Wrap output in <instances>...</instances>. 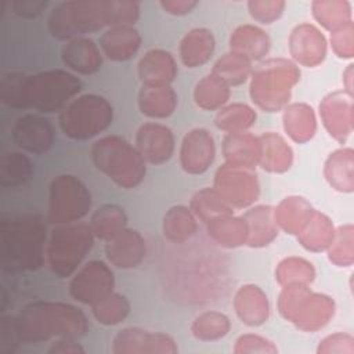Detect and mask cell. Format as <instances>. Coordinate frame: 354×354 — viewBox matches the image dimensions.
<instances>
[{"instance_id":"6da1fadb","label":"cell","mask_w":354,"mask_h":354,"mask_svg":"<svg viewBox=\"0 0 354 354\" xmlns=\"http://www.w3.org/2000/svg\"><path fill=\"white\" fill-rule=\"evenodd\" d=\"M82 90V82L64 69L35 75L7 72L0 77V100L10 108L61 112Z\"/></svg>"},{"instance_id":"7a4b0ae2","label":"cell","mask_w":354,"mask_h":354,"mask_svg":"<svg viewBox=\"0 0 354 354\" xmlns=\"http://www.w3.org/2000/svg\"><path fill=\"white\" fill-rule=\"evenodd\" d=\"M140 17V3L131 0H69L50 14L47 26L53 37L72 40L105 26L131 25Z\"/></svg>"},{"instance_id":"3957f363","label":"cell","mask_w":354,"mask_h":354,"mask_svg":"<svg viewBox=\"0 0 354 354\" xmlns=\"http://www.w3.org/2000/svg\"><path fill=\"white\" fill-rule=\"evenodd\" d=\"M21 342L39 343L50 339L77 340L86 335L88 321L84 313L64 301H33L15 317Z\"/></svg>"},{"instance_id":"277c9868","label":"cell","mask_w":354,"mask_h":354,"mask_svg":"<svg viewBox=\"0 0 354 354\" xmlns=\"http://www.w3.org/2000/svg\"><path fill=\"white\" fill-rule=\"evenodd\" d=\"M47 241L46 221L37 213H25L1 220V268L14 274L35 271L43 266L44 243Z\"/></svg>"},{"instance_id":"5b68a950","label":"cell","mask_w":354,"mask_h":354,"mask_svg":"<svg viewBox=\"0 0 354 354\" xmlns=\"http://www.w3.org/2000/svg\"><path fill=\"white\" fill-rule=\"evenodd\" d=\"M300 80V69L286 58H271L259 64L250 77V98L263 111L283 109L292 95V88Z\"/></svg>"},{"instance_id":"8992f818","label":"cell","mask_w":354,"mask_h":354,"mask_svg":"<svg viewBox=\"0 0 354 354\" xmlns=\"http://www.w3.org/2000/svg\"><path fill=\"white\" fill-rule=\"evenodd\" d=\"M91 160L122 188L138 187L147 173L145 160L136 147L120 136H106L91 147Z\"/></svg>"},{"instance_id":"52a82bcc","label":"cell","mask_w":354,"mask_h":354,"mask_svg":"<svg viewBox=\"0 0 354 354\" xmlns=\"http://www.w3.org/2000/svg\"><path fill=\"white\" fill-rule=\"evenodd\" d=\"M278 311L282 318L303 332L322 329L335 314V301L324 293L313 292L308 285L282 286L278 296Z\"/></svg>"},{"instance_id":"ba28073f","label":"cell","mask_w":354,"mask_h":354,"mask_svg":"<svg viewBox=\"0 0 354 354\" xmlns=\"http://www.w3.org/2000/svg\"><path fill=\"white\" fill-rule=\"evenodd\" d=\"M94 234L90 225L62 224L51 231L46 246L50 270L58 278L71 277L91 250Z\"/></svg>"},{"instance_id":"9c48e42d","label":"cell","mask_w":354,"mask_h":354,"mask_svg":"<svg viewBox=\"0 0 354 354\" xmlns=\"http://www.w3.org/2000/svg\"><path fill=\"white\" fill-rule=\"evenodd\" d=\"M113 119L109 101L97 94H83L72 100L58 116L62 133L72 140H90L106 130Z\"/></svg>"},{"instance_id":"30bf717a","label":"cell","mask_w":354,"mask_h":354,"mask_svg":"<svg viewBox=\"0 0 354 354\" xmlns=\"http://www.w3.org/2000/svg\"><path fill=\"white\" fill-rule=\"evenodd\" d=\"M91 207L88 188L72 174H59L50 184L47 221L50 224H71L83 218Z\"/></svg>"},{"instance_id":"8fae6325","label":"cell","mask_w":354,"mask_h":354,"mask_svg":"<svg viewBox=\"0 0 354 354\" xmlns=\"http://www.w3.org/2000/svg\"><path fill=\"white\" fill-rule=\"evenodd\" d=\"M213 188L232 209H243L253 205L260 194L259 180L253 169L228 163L217 169Z\"/></svg>"},{"instance_id":"7c38bea8","label":"cell","mask_w":354,"mask_h":354,"mask_svg":"<svg viewBox=\"0 0 354 354\" xmlns=\"http://www.w3.org/2000/svg\"><path fill=\"white\" fill-rule=\"evenodd\" d=\"M112 270L101 260L84 264L69 282V295L79 303L93 306L113 292Z\"/></svg>"},{"instance_id":"4fadbf2b","label":"cell","mask_w":354,"mask_h":354,"mask_svg":"<svg viewBox=\"0 0 354 354\" xmlns=\"http://www.w3.org/2000/svg\"><path fill=\"white\" fill-rule=\"evenodd\" d=\"M177 344L169 335L141 328L122 329L112 342L113 354H177Z\"/></svg>"},{"instance_id":"5bb4252c","label":"cell","mask_w":354,"mask_h":354,"mask_svg":"<svg viewBox=\"0 0 354 354\" xmlns=\"http://www.w3.org/2000/svg\"><path fill=\"white\" fill-rule=\"evenodd\" d=\"M319 115L330 137L343 144L353 133L354 126L353 94L340 90L325 95L319 104Z\"/></svg>"},{"instance_id":"9a60e30c","label":"cell","mask_w":354,"mask_h":354,"mask_svg":"<svg viewBox=\"0 0 354 354\" xmlns=\"http://www.w3.org/2000/svg\"><path fill=\"white\" fill-rule=\"evenodd\" d=\"M11 136L19 148L30 153H43L54 142L53 124L47 118L35 113L18 118L11 129Z\"/></svg>"},{"instance_id":"2e32d148","label":"cell","mask_w":354,"mask_h":354,"mask_svg":"<svg viewBox=\"0 0 354 354\" xmlns=\"http://www.w3.org/2000/svg\"><path fill=\"white\" fill-rule=\"evenodd\" d=\"M214 156V138L206 129H194L184 136L180 148V163L184 171L202 174L212 166Z\"/></svg>"},{"instance_id":"e0dca14e","label":"cell","mask_w":354,"mask_h":354,"mask_svg":"<svg viewBox=\"0 0 354 354\" xmlns=\"http://www.w3.org/2000/svg\"><path fill=\"white\" fill-rule=\"evenodd\" d=\"M326 39L313 24L295 26L289 36V53L303 66H317L326 57Z\"/></svg>"},{"instance_id":"ac0fdd59","label":"cell","mask_w":354,"mask_h":354,"mask_svg":"<svg viewBox=\"0 0 354 354\" xmlns=\"http://www.w3.org/2000/svg\"><path fill=\"white\" fill-rule=\"evenodd\" d=\"M136 148L151 165L167 162L174 152L173 131L160 123H145L136 134Z\"/></svg>"},{"instance_id":"d6986e66","label":"cell","mask_w":354,"mask_h":354,"mask_svg":"<svg viewBox=\"0 0 354 354\" xmlns=\"http://www.w3.org/2000/svg\"><path fill=\"white\" fill-rule=\"evenodd\" d=\"M147 246L141 234L131 228H124L112 239L106 241L105 254L108 261L118 268H134L145 257Z\"/></svg>"},{"instance_id":"ffe728a7","label":"cell","mask_w":354,"mask_h":354,"mask_svg":"<svg viewBox=\"0 0 354 354\" xmlns=\"http://www.w3.org/2000/svg\"><path fill=\"white\" fill-rule=\"evenodd\" d=\"M234 310L245 325L260 326L268 319L270 315L267 295L257 285H243L235 293Z\"/></svg>"},{"instance_id":"44dd1931","label":"cell","mask_w":354,"mask_h":354,"mask_svg":"<svg viewBox=\"0 0 354 354\" xmlns=\"http://www.w3.org/2000/svg\"><path fill=\"white\" fill-rule=\"evenodd\" d=\"M223 155L228 165L254 169L261 155L260 138L248 131L227 133L223 140Z\"/></svg>"},{"instance_id":"7402d4cb","label":"cell","mask_w":354,"mask_h":354,"mask_svg":"<svg viewBox=\"0 0 354 354\" xmlns=\"http://www.w3.org/2000/svg\"><path fill=\"white\" fill-rule=\"evenodd\" d=\"M61 58L65 66L82 75L98 72L102 64L100 48L88 37H77L66 41L61 50Z\"/></svg>"},{"instance_id":"603a6c76","label":"cell","mask_w":354,"mask_h":354,"mask_svg":"<svg viewBox=\"0 0 354 354\" xmlns=\"http://www.w3.org/2000/svg\"><path fill=\"white\" fill-rule=\"evenodd\" d=\"M177 76L173 55L160 48L149 50L138 62V77L147 86H170Z\"/></svg>"},{"instance_id":"cb8c5ba5","label":"cell","mask_w":354,"mask_h":354,"mask_svg":"<svg viewBox=\"0 0 354 354\" xmlns=\"http://www.w3.org/2000/svg\"><path fill=\"white\" fill-rule=\"evenodd\" d=\"M104 54L112 61L130 59L141 46V35L131 25L112 26L100 37Z\"/></svg>"},{"instance_id":"d4e9b609","label":"cell","mask_w":354,"mask_h":354,"mask_svg":"<svg viewBox=\"0 0 354 354\" xmlns=\"http://www.w3.org/2000/svg\"><path fill=\"white\" fill-rule=\"evenodd\" d=\"M248 225L246 245L250 248H263L270 245L278 235V227L274 220V209L268 205H259L242 216Z\"/></svg>"},{"instance_id":"484cf974","label":"cell","mask_w":354,"mask_h":354,"mask_svg":"<svg viewBox=\"0 0 354 354\" xmlns=\"http://www.w3.org/2000/svg\"><path fill=\"white\" fill-rule=\"evenodd\" d=\"M214 46L216 40L209 29L195 28L189 30L180 41L178 54L181 62L187 68L202 66L212 58Z\"/></svg>"},{"instance_id":"4316f807","label":"cell","mask_w":354,"mask_h":354,"mask_svg":"<svg viewBox=\"0 0 354 354\" xmlns=\"http://www.w3.org/2000/svg\"><path fill=\"white\" fill-rule=\"evenodd\" d=\"M336 228L332 220L318 212L313 210L301 230L296 234L299 243L310 252H322L329 248L335 238Z\"/></svg>"},{"instance_id":"83f0119b","label":"cell","mask_w":354,"mask_h":354,"mask_svg":"<svg viewBox=\"0 0 354 354\" xmlns=\"http://www.w3.org/2000/svg\"><path fill=\"white\" fill-rule=\"evenodd\" d=\"M268 35L254 25H241L234 29L230 36V48L250 61H259L264 58L270 50Z\"/></svg>"},{"instance_id":"f1b7e54d","label":"cell","mask_w":354,"mask_h":354,"mask_svg":"<svg viewBox=\"0 0 354 354\" xmlns=\"http://www.w3.org/2000/svg\"><path fill=\"white\" fill-rule=\"evenodd\" d=\"M283 129L297 144L310 141L317 131V118L314 109L304 102H293L283 108Z\"/></svg>"},{"instance_id":"f546056e","label":"cell","mask_w":354,"mask_h":354,"mask_svg":"<svg viewBox=\"0 0 354 354\" xmlns=\"http://www.w3.org/2000/svg\"><path fill=\"white\" fill-rule=\"evenodd\" d=\"M324 176L329 185L340 192L354 191V151L340 148L333 151L324 166Z\"/></svg>"},{"instance_id":"4dcf8cb0","label":"cell","mask_w":354,"mask_h":354,"mask_svg":"<svg viewBox=\"0 0 354 354\" xmlns=\"http://www.w3.org/2000/svg\"><path fill=\"white\" fill-rule=\"evenodd\" d=\"M138 108L148 118H169L177 108V94L170 86L142 84L138 93Z\"/></svg>"},{"instance_id":"1f68e13d","label":"cell","mask_w":354,"mask_h":354,"mask_svg":"<svg viewBox=\"0 0 354 354\" xmlns=\"http://www.w3.org/2000/svg\"><path fill=\"white\" fill-rule=\"evenodd\" d=\"M261 155L259 165L270 173H285L293 163V151L288 142L277 133H264L260 137Z\"/></svg>"},{"instance_id":"d6a6232c","label":"cell","mask_w":354,"mask_h":354,"mask_svg":"<svg viewBox=\"0 0 354 354\" xmlns=\"http://www.w3.org/2000/svg\"><path fill=\"white\" fill-rule=\"evenodd\" d=\"M310 202L301 196L292 195L282 199L274 209V220L278 228L286 234L296 235L313 212Z\"/></svg>"},{"instance_id":"836d02e7","label":"cell","mask_w":354,"mask_h":354,"mask_svg":"<svg viewBox=\"0 0 354 354\" xmlns=\"http://www.w3.org/2000/svg\"><path fill=\"white\" fill-rule=\"evenodd\" d=\"M209 236L224 248H238L246 245L248 225L241 217L234 214L220 216L206 224Z\"/></svg>"},{"instance_id":"e575fe53","label":"cell","mask_w":354,"mask_h":354,"mask_svg":"<svg viewBox=\"0 0 354 354\" xmlns=\"http://www.w3.org/2000/svg\"><path fill=\"white\" fill-rule=\"evenodd\" d=\"M230 86L214 73L202 77L194 88L195 104L205 111L221 109L230 100Z\"/></svg>"},{"instance_id":"d590c367","label":"cell","mask_w":354,"mask_h":354,"mask_svg":"<svg viewBox=\"0 0 354 354\" xmlns=\"http://www.w3.org/2000/svg\"><path fill=\"white\" fill-rule=\"evenodd\" d=\"M127 225V216L124 210L113 203L98 207L90 220V227L95 238L109 241Z\"/></svg>"},{"instance_id":"8d00e7d4","label":"cell","mask_w":354,"mask_h":354,"mask_svg":"<svg viewBox=\"0 0 354 354\" xmlns=\"http://www.w3.org/2000/svg\"><path fill=\"white\" fill-rule=\"evenodd\" d=\"M162 228L165 236L169 241L174 243H183L196 232V217L191 209L177 205L166 212Z\"/></svg>"},{"instance_id":"74e56055","label":"cell","mask_w":354,"mask_h":354,"mask_svg":"<svg viewBox=\"0 0 354 354\" xmlns=\"http://www.w3.org/2000/svg\"><path fill=\"white\" fill-rule=\"evenodd\" d=\"M33 176L32 160L21 152H6L0 159V184L4 188H17L26 184Z\"/></svg>"},{"instance_id":"f35d334b","label":"cell","mask_w":354,"mask_h":354,"mask_svg":"<svg viewBox=\"0 0 354 354\" xmlns=\"http://www.w3.org/2000/svg\"><path fill=\"white\" fill-rule=\"evenodd\" d=\"M189 209L194 216L205 224L220 216L232 214L234 212L214 188H203L195 192L191 198Z\"/></svg>"},{"instance_id":"ab89813d","label":"cell","mask_w":354,"mask_h":354,"mask_svg":"<svg viewBox=\"0 0 354 354\" xmlns=\"http://www.w3.org/2000/svg\"><path fill=\"white\" fill-rule=\"evenodd\" d=\"M254 122H256L254 109L242 102H235V104L223 106L214 118L216 127L227 133L246 131L249 127L254 124Z\"/></svg>"},{"instance_id":"60d3db41","label":"cell","mask_w":354,"mask_h":354,"mask_svg":"<svg viewBox=\"0 0 354 354\" xmlns=\"http://www.w3.org/2000/svg\"><path fill=\"white\" fill-rule=\"evenodd\" d=\"M311 10L317 22L330 32L351 21V6L346 0H315Z\"/></svg>"},{"instance_id":"b9f144b4","label":"cell","mask_w":354,"mask_h":354,"mask_svg":"<svg viewBox=\"0 0 354 354\" xmlns=\"http://www.w3.org/2000/svg\"><path fill=\"white\" fill-rule=\"evenodd\" d=\"M228 86H239L252 75V61L238 53L224 54L213 66V72Z\"/></svg>"},{"instance_id":"7bdbcfd3","label":"cell","mask_w":354,"mask_h":354,"mask_svg":"<svg viewBox=\"0 0 354 354\" xmlns=\"http://www.w3.org/2000/svg\"><path fill=\"white\" fill-rule=\"evenodd\" d=\"M315 278V270L313 264L297 256H289L281 260L275 270V279L281 286L290 283L310 285Z\"/></svg>"},{"instance_id":"ee69618b","label":"cell","mask_w":354,"mask_h":354,"mask_svg":"<svg viewBox=\"0 0 354 354\" xmlns=\"http://www.w3.org/2000/svg\"><path fill=\"white\" fill-rule=\"evenodd\" d=\"M231 329L230 318L218 311H206L191 325L192 335L202 342H214L224 337Z\"/></svg>"},{"instance_id":"f6af8a7d","label":"cell","mask_w":354,"mask_h":354,"mask_svg":"<svg viewBox=\"0 0 354 354\" xmlns=\"http://www.w3.org/2000/svg\"><path fill=\"white\" fill-rule=\"evenodd\" d=\"M94 318L102 325H116L122 322L130 313L129 300L120 293H109L100 301L91 306Z\"/></svg>"},{"instance_id":"bcb514c9","label":"cell","mask_w":354,"mask_h":354,"mask_svg":"<svg viewBox=\"0 0 354 354\" xmlns=\"http://www.w3.org/2000/svg\"><path fill=\"white\" fill-rule=\"evenodd\" d=\"M328 257L337 267H350L354 263V227L353 224L340 225L332 243L329 245Z\"/></svg>"},{"instance_id":"7dc6e473","label":"cell","mask_w":354,"mask_h":354,"mask_svg":"<svg viewBox=\"0 0 354 354\" xmlns=\"http://www.w3.org/2000/svg\"><path fill=\"white\" fill-rule=\"evenodd\" d=\"M285 8L283 0H250L248 10L253 19L261 24H272L277 21Z\"/></svg>"},{"instance_id":"c3c4849f","label":"cell","mask_w":354,"mask_h":354,"mask_svg":"<svg viewBox=\"0 0 354 354\" xmlns=\"http://www.w3.org/2000/svg\"><path fill=\"white\" fill-rule=\"evenodd\" d=\"M277 351L278 348L271 340L252 333L239 336L234 347L235 354H277Z\"/></svg>"},{"instance_id":"681fc988","label":"cell","mask_w":354,"mask_h":354,"mask_svg":"<svg viewBox=\"0 0 354 354\" xmlns=\"http://www.w3.org/2000/svg\"><path fill=\"white\" fill-rule=\"evenodd\" d=\"M330 44L335 54L340 58H353L354 55V24L353 21L330 32Z\"/></svg>"},{"instance_id":"f907efd6","label":"cell","mask_w":354,"mask_h":354,"mask_svg":"<svg viewBox=\"0 0 354 354\" xmlns=\"http://www.w3.org/2000/svg\"><path fill=\"white\" fill-rule=\"evenodd\" d=\"M318 354H354V337L348 333H333L322 339L317 348Z\"/></svg>"},{"instance_id":"816d5d0a","label":"cell","mask_w":354,"mask_h":354,"mask_svg":"<svg viewBox=\"0 0 354 354\" xmlns=\"http://www.w3.org/2000/svg\"><path fill=\"white\" fill-rule=\"evenodd\" d=\"M21 343L14 317H3L0 321V353H12Z\"/></svg>"},{"instance_id":"f5cc1de1","label":"cell","mask_w":354,"mask_h":354,"mask_svg":"<svg viewBox=\"0 0 354 354\" xmlns=\"http://www.w3.org/2000/svg\"><path fill=\"white\" fill-rule=\"evenodd\" d=\"M47 6H48L47 0H14V1H11L12 12L22 18H36L46 10Z\"/></svg>"},{"instance_id":"db71d44e","label":"cell","mask_w":354,"mask_h":354,"mask_svg":"<svg viewBox=\"0 0 354 354\" xmlns=\"http://www.w3.org/2000/svg\"><path fill=\"white\" fill-rule=\"evenodd\" d=\"M198 6L195 0H162L160 7L171 15H185Z\"/></svg>"},{"instance_id":"11a10c76","label":"cell","mask_w":354,"mask_h":354,"mask_svg":"<svg viewBox=\"0 0 354 354\" xmlns=\"http://www.w3.org/2000/svg\"><path fill=\"white\" fill-rule=\"evenodd\" d=\"M50 354H84V348L72 339H58L48 348Z\"/></svg>"},{"instance_id":"9f6ffc18","label":"cell","mask_w":354,"mask_h":354,"mask_svg":"<svg viewBox=\"0 0 354 354\" xmlns=\"http://www.w3.org/2000/svg\"><path fill=\"white\" fill-rule=\"evenodd\" d=\"M343 83H344V91L348 94H353V65H348L347 69L343 73Z\"/></svg>"}]
</instances>
